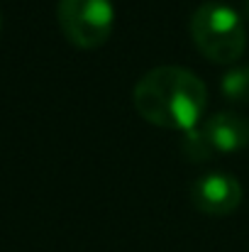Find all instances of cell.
Returning <instances> with one entry per match:
<instances>
[{
  "label": "cell",
  "mask_w": 249,
  "mask_h": 252,
  "mask_svg": "<svg viewBox=\"0 0 249 252\" xmlns=\"http://www.w3.org/2000/svg\"><path fill=\"white\" fill-rule=\"evenodd\" d=\"M183 155L191 159V162H203L205 157L213 155V147L210 142L205 140L203 130H188L186 137H183Z\"/></svg>",
  "instance_id": "cell-7"
},
{
  "label": "cell",
  "mask_w": 249,
  "mask_h": 252,
  "mask_svg": "<svg viewBox=\"0 0 249 252\" xmlns=\"http://www.w3.org/2000/svg\"><path fill=\"white\" fill-rule=\"evenodd\" d=\"M191 203L208 216H227L242 203V186L232 174L213 171L193 181Z\"/></svg>",
  "instance_id": "cell-4"
},
{
  "label": "cell",
  "mask_w": 249,
  "mask_h": 252,
  "mask_svg": "<svg viewBox=\"0 0 249 252\" xmlns=\"http://www.w3.org/2000/svg\"><path fill=\"white\" fill-rule=\"evenodd\" d=\"M222 95L230 103H247L249 100V66H232L222 76Z\"/></svg>",
  "instance_id": "cell-6"
},
{
  "label": "cell",
  "mask_w": 249,
  "mask_h": 252,
  "mask_svg": "<svg viewBox=\"0 0 249 252\" xmlns=\"http://www.w3.org/2000/svg\"><path fill=\"white\" fill-rule=\"evenodd\" d=\"M203 135L213 152H240L249 147V120L240 113L222 110L203 123Z\"/></svg>",
  "instance_id": "cell-5"
},
{
  "label": "cell",
  "mask_w": 249,
  "mask_h": 252,
  "mask_svg": "<svg viewBox=\"0 0 249 252\" xmlns=\"http://www.w3.org/2000/svg\"><path fill=\"white\" fill-rule=\"evenodd\" d=\"M245 12H247V17H249V0H245Z\"/></svg>",
  "instance_id": "cell-8"
},
{
  "label": "cell",
  "mask_w": 249,
  "mask_h": 252,
  "mask_svg": "<svg viewBox=\"0 0 249 252\" xmlns=\"http://www.w3.org/2000/svg\"><path fill=\"white\" fill-rule=\"evenodd\" d=\"M56 17L64 37L79 49H98L115 25L112 0H59Z\"/></svg>",
  "instance_id": "cell-3"
},
{
  "label": "cell",
  "mask_w": 249,
  "mask_h": 252,
  "mask_svg": "<svg viewBox=\"0 0 249 252\" xmlns=\"http://www.w3.org/2000/svg\"><path fill=\"white\" fill-rule=\"evenodd\" d=\"M191 39L205 59L215 64H235L247 47L245 20L230 5L208 0L191 15Z\"/></svg>",
  "instance_id": "cell-2"
},
{
  "label": "cell",
  "mask_w": 249,
  "mask_h": 252,
  "mask_svg": "<svg viewBox=\"0 0 249 252\" xmlns=\"http://www.w3.org/2000/svg\"><path fill=\"white\" fill-rule=\"evenodd\" d=\"M137 113L166 130L188 132L200 123L208 105V88L188 69L157 66L147 71L132 91Z\"/></svg>",
  "instance_id": "cell-1"
}]
</instances>
